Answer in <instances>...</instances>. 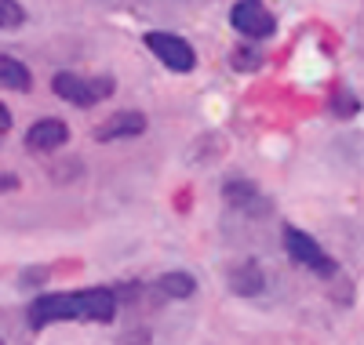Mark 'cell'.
Masks as SVG:
<instances>
[{
    "instance_id": "obj_1",
    "label": "cell",
    "mask_w": 364,
    "mask_h": 345,
    "mask_svg": "<svg viewBox=\"0 0 364 345\" xmlns=\"http://www.w3.org/2000/svg\"><path fill=\"white\" fill-rule=\"evenodd\" d=\"M117 317V295L109 288H84V291H51L29 305V327L51 324H109Z\"/></svg>"
},
{
    "instance_id": "obj_13",
    "label": "cell",
    "mask_w": 364,
    "mask_h": 345,
    "mask_svg": "<svg viewBox=\"0 0 364 345\" xmlns=\"http://www.w3.org/2000/svg\"><path fill=\"white\" fill-rule=\"evenodd\" d=\"M18 175H11V171H0V197H4V193H15L18 190Z\"/></svg>"
},
{
    "instance_id": "obj_16",
    "label": "cell",
    "mask_w": 364,
    "mask_h": 345,
    "mask_svg": "<svg viewBox=\"0 0 364 345\" xmlns=\"http://www.w3.org/2000/svg\"><path fill=\"white\" fill-rule=\"evenodd\" d=\"M0 345H4V338H0Z\"/></svg>"
},
{
    "instance_id": "obj_9",
    "label": "cell",
    "mask_w": 364,
    "mask_h": 345,
    "mask_svg": "<svg viewBox=\"0 0 364 345\" xmlns=\"http://www.w3.org/2000/svg\"><path fill=\"white\" fill-rule=\"evenodd\" d=\"M262 269L255 262H240L233 273H230V291L233 295H259L262 291Z\"/></svg>"
},
{
    "instance_id": "obj_12",
    "label": "cell",
    "mask_w": 364,
    "mask_h": 345,
    "mask_svg": "<svg viewBox=\"0 0 364 345\" xmlns=\"http://www.w3.org/2000/svg\"><path fill=\"white\" fill-rule=\"evenodd\" d=\"M226 200L233 207H252L259 200V193L252 190V185H245V182H226Z\"/></svg>"
},
{
    "instance_id": "obj_4",
    "label": "cell",
    "mask_w": 364,
    "mask_h": 345,
    "mask_svg": "<svg viewBox=\"0 0 364 345\" xmlns=\"http://www.w3.org/2000/svg\"><path fill=\"white\" fill-rule=\"evenodd\" d=\"M230 22L240 37H252V40H266V37H273V29H277V18H273V11L262 0H237L233 11H230Z\"/></svg>"
},
{
    "instance_id": "obj_3",
    "label": "cell",
    "mask_w": 364,
    "mask_h": 345,
    "mask_svg": "<svg viewBox=\"0 0 364 345\" xmlns=\"http://www.w3.org/2000/svg\"><path fill=\"white\" fill-rule=\"evenodd\" d=\"M284 247H288L291 262L306 265L310 273H317V276H336V262H331V255H328V251H324L310 233H302V229H295V226H284Z\"/></svg>"
},
{
    "instance_id": "obj_7",
    "label": "cell",
    "mask_w": 364,
    "mask_h": 345,
    "mask_svg": "<svg viewBox=\"0 0 364 345\" xmlns=\"http://www.w3.org/2000/svg\"><path fill=\"white\" fill-rule=\"evenodd\" d=\"M146 131V116L139 109H120L113 116H106L95 128V142H117V138H132Z\"/></svg>"
},
{
    "instance_id": "obj_14",
    "label": "cell",
    "mask_w": 364,
    "mask_h": 345,
    "mask_svg": "<svg viewBox=\"0 0 364 345\" xmlns=\"http://www.w3.org/2000/svg\"><path fill=\"white\" fill-rule=\"evenodd\" d=\"M11 124H15V116H11V109L0 102V135H8L11 131Z\"/></svg>"
},
{
    "instance_id": "obj_8",
    "label": "cell",
    "mask_w": 364,
    "mask_h": 345,
    "mask_svg": "<svg viewBox=\"0 0 364 345\" xmlns=\"http://www.w3.org/2000/svg\"><path fill=\"white\" fill-rule=\"evenodd\" d=\"M0 87L29 95V91H33V73H29V66L18 62L15 55H0Z\"/></svg>"
},
{
    "instance_id": "obj_10",
    "label": "cell",
    "mask_w": 364,
    "mask_h": 345,
    "mask_svg": "<svg viewBox=\"0 0 364 345\" xmlns=\"http://www.w3.org/2000/svg\"><path fill=\"white\" fill-rule=\"evenodd\" d=\"M168 298H190L193 291H197V280L190 276V273H168V276H161V284H157Z\"/></svg>"
},
{
    "instance_id": "obj_2",
    "label": "cell",
    "mask_w": 364,
    "mask_h": 345,
    "mask_svg": "<svg viewBox=\"0 0 364 345\" xmlns=\"http://www.w3.org/2000/svg\"><path fill=\"white\" fill-rule=\"evenodd\" d=\"M51 91L77 109H91L113 95V77H80L73 70H63L51 77Z\"/></svg>"
},
{
    "instance_id": "obj_5",
    "label": "cell",
    "mask_w": 364,
    "mask_h": 345,
    "mask_svg": "<svg viewBox=\"0 0 364 345\" xmlns=\"http://www.w3.org/2000/svg\"><path fill=\"white\" fill-rule=\"evenodd\" d=\"M142 44L154 51L171 73H190V70L197 66V51L190 48V40H182V37H175V33H146Z\"/></svg>"
},
{
    "instance_id": "obj_11",
    "label": "cell",
    "mask_w": 364,
    "mask_h": 345,
    "mask_svg": "<svg viewBox=\"0 0 364 345\" xmlns=\"http://www.w3.org/2000/svg\"><path fill=\"white\" fill-rule=\"evenodd\" d=\"M26 8L18 0H0V29H22L26 26Z\"/></svg>"
},
{
    "instance_id": "obj_6",
    "label": "cell",
    "mask_w": 364,
    "mask_h": 345,
    "mask_svg": "<svg viewBox=\"0 0 364 345\" xmlns=\"http://www.w3.org/2000/svg\"><path fill=\"white\" fill-rule=\"evenodd\" d=\"M66 142H70V128L55 116H44L37 124H29V131H26V149L29 153H55Z\"/></svg>"
},
{
    "instance_id": "obj_15",
    "label": "cell",
    "mask_w": 364,
    "mask_h": 345,
    "mask_svg": "<svg viewBox=\"0 0 364 345\" xmlns=\"http://www.w3.org/2000/svg\"><path fill=\"white\" fill-rule=\"evenodd\" d=\"M37 280H48V273H44V269H29V273H22V284H37Z\"/></svg>"
}]
</instances>
